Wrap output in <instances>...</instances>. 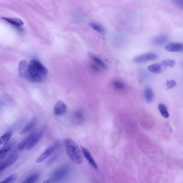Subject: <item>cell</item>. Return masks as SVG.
I'll return each instance as SVG.
<instances>
[{
	"label": "cell",
	"instance_id": "cell-1",
	"mask_svg": "<svg viewBox=\"0 0 183 183\" xmlns=\"http://www.w3.org/2000/svg\"><path fill=\"white\" fill-rule=\"evenodd\" d=\"M49 71L46 67L38 61L33 60L28 65L27 79L36 83L41 82L46 77Z\"/></svg>",
	"mask_w": 183,
	"mask_h": 183
},
{
	"label": "cell",
	"instance_id": "cell-2",
	"mask_svg": "<svg viewBox=\"0 0 183 183\" xmlns=\"http://www.w3.org/2000/svg\"><path fill=\"white\" fill-rule=\"evenodd\" d=\"M66 152L71 161L76 164H81L83 162V154L81 149L76 143L71 139L64 140Z\"/></svg>",
	"mask_w": 183,
	"mask_h": 183
},
{
	"label": "cell",
	"instance_id": "cell-3",
	"mask_svg": "<svg viewBox=\"0 0 183 183\" xmlns=\"http://www.w3.org/2000/svg\"><path fill=\"white\" fill-rule=\"evenodd\" d=\"M70 171V167L68 164L63 165L55 170L52 172L50 178L45 180L43 183H61L68 178Z\"/></svg>",
	"mask_w": 183,
	"mask_h": 183
},
{
	"label": "cell",
	"instance_id": "cell-4",
	"mask_svg": "<svg viewBox=\"0 0 183 183\" xmlns=\"http://www.w3.org/2000/svg\"><path fill=\"white\" fill-rule=\"evenodd\" d=\"M157 58L158 55L154 53L149 52L137 55L134 57L133 61L137 63H146L150 61L156 60Z\"/></svg>",
	"mask_w": 183,
	"mask_h": 183
},
{
	"label": "cell",
	"instance_id": "cell-5",
	"mask_svg": "<svg viewBox=\"0 0 183 183\" xmlns=\"http://www.w3.org/2000/svg\"><path fill=\"white\" fill-rule=\"evenodd\" d=\"M60 142L59 141L55 142L53 145L48 148L46 150L44 151L41 155L39 156L38 158L36 159L37 163H41L48 159L49 156L52 155V154L54 152L55 150L57 149L60 146Z\"/></svg>",
	"mask_w": 183,
	"mask_h": 183
},
{
	"label": "cell",
	"instance_id": "cell-6",
	"mask_svg": "<svg viewBox=\"0 0 183 183\" xmlns=\"http://www.w3.org/2000/svg\"><path fill=\"white\" fill-rule=\"evenodd\" d=\"M44 129H41L40 131L38 132L35 131L33 133L32 137H31V139L30 140V142L29 145H27L26 148V149L27 151H29L33 149V148L36 146L37 143L40 140L42 137L44 135Z\"/></svg>",
	"mask_w": 183,
	"mask_h": 183
},
{
	"label": "cell",
	"instance_id": "cell-7",
	"mask_svg": "<svg viewBox=\"0 0 183 183\" xmlns=\"http://www.w3.org/2000/svg\"><path fill=\"white\" fill-rule=\"evenodd\" d=\"M18 156L16 152L11 154L8 159H6L4 161L0 163V172L6 169L8 167H10L11 165L14 164L18 159Z\"/></svg>",
	"mask_w": 183,
	"mask_h": 183
},
{
	"label": "cell",
	"instance_id": "cell-8",
	"mask_svg": "<svg viewBox=\"0 0 183 183\" xmlns=\"http://www.w3.org/2000/svg\"><path fill=\"white\" fill-rule=\"evenodd\" d=\"M81 149L82 151V154L87 160V162L90 164L91 167H93L95 169L98 170V167L97 164L96 163V161L93 159V156L90 153V151L88 150L87 148L84 147L83 146H81Z\"/></svg>",
	"mask_w": 183,
	"mask_h": 183
},
{
	"label": "cell",
	"instance_id": "cell-9",
	"mask_svg": "<svg viewBox=\"0 0 183 183\" xmlns=\"http://www.w3.org/2000/svg\"><path fill=\"white\" fill-rule=\"evenodd\" d=\"M67 111V107L63 101H59L55 105L54 112L56 115H62L66 114Z\"/></svg>",
	"mask_w": 183,
	"mask_h": 183
},
{
	"label": "cell",
	"instance_id": "cell-10",
	"mask_svg": "<svg viewBox=\"0 0 183 183\" xmlns=\"http://www.w3.org/2000/svg\"><path fill=\"white\" fill-rule=\"evenodd\" d=\"M111 85L113 90L118 93H123L126 90V85L124 82L119 79H115L111 83Z\"/></svg>",
	"mask_w": 183,
	"mask_h": 183
},
{
	"label": "cell",
	"instance_id": "cell-11",
	"mask_svg": "<svg viewBox=\"0 0 183 183\" xmlns=\"http://www.w3.org/2000/svg\"><path fill=\"white\" fill-rule=\"evenodd\" d=\"M183 49V44L180 43H170L165 47V50L170 52H181Z\"/></svg>",
	"mask_w": 183,
	"mask_h": 183
},
{
	"label": "cell",
	"instance_id": "cell-12",
	"mask_svg": "<svg viewBox=\"0 0 183 183\" xmlns=\"http://www.w3.org/2000/svg\"><path fill=\"white\" fill-rule=\"evenodd\" d=\"M37 123H38V118L36 117L33 118L22 129V131L20 132V134L23 135V134H26L28 132L31 131L37 125Z\"/></svg>",
	"mask_w": 183,
	"mask_h": 183
},
{
	"label": "cell",
	"instance_id": "cell-13",
	"mask_svg": "<svg viewBox=\"0 0 183 183\" xmlns=\"http://www.w3.org/2000/svg\"><path fill=\"white\" fill-rule=\"evenodd\" d=\"M169 40V38L165 35H160L155 37L152 39V44L156 46H162L166 44Z\"/></svg>",
	"mask_w": 183,
	"mask_h": 183
},
{
	"label": "cell",
	"instance_id": "cell-14",
	"mask_svg": "<svg viewBox=\"0 0 183 183\" xmlns=\"http://www.w3.org/2000/svg\"><path fill=\"white\" fill-rule=\"evenodd\" d=\"M18 71L21 77L27 79L28 65L27 62L25 61H22L20 62L18 66Z\"/></svg>",
	"mask_w": 183,
	"mask_h": 183
},
{
	"label": "cell",
	"instance_id": "cell-15",
	"mask_svg": "<svg viewBox=\"0 0 183 183\" xmlns=\"http://www.w3.org/2000/svg\"><path fill=\"white\" fill-rule=\"evenodd\" d=\"M14 144L15 142L13 141L9 142L0 149V159H3L6 156V155L14 146Z\"/></svg>",
	"mask_w": 183,
	"mask_h": 183
},
{
	"label": "cell",
	"instance_id": "cell-16",
	"mask_svg": "<svg viewBox=\"0 0 183 183\" xmlns=\"http://www.w3.org/2000/svg\"><path fill=\"white\" fill-rule=\"evenodd\" d=\"M90 59L92 61V62L95 63L97 66L101 68L103 70H105L107 69V66L105 63L104 62L103 60H101L100 57H98L97 56L95 55H92L90 57Z\"/></svg>",
	"mask_w": 183,
	"mask_h": 183
},
{
	"label": "cell",
	"instance_id": "cell-17",
	"mask_svg": "<svg viewBox=\"0 0 183 183\" xmlns=\"http://www.w3.org/2000/svg\"><path fill=\"white\" fill-rule=\"evenodd\" d=\"M144 96L146 101L148 103H150L153 101L154 94L151 87H147L145 88Z\"/></svg>",
	"mask_w": 183,
	"mask_h": 183
},
{
	"label": "cell",
	"instance_id": "cell-18",
	"mask_svg": "<svg viewBox=\"0 0 183 183\" xmlns=\"http://www.w3.org/2000/svg\"><path fill=\"white\" fill-rule=\"evenodd\" d=\"M34 132L35 131L32 132L29 135H28L27 137H26L24 139L19 143V144L17 146V149L18 150H23L24 149L26 148L27 145H29V143H30V140L31 139V137H32V135H33Z\"/></svg>",
	"mask_w": 183,
	"mask_h": 183
},
{
	"label": "cell",
	"instance_id": "cell-19",
	"mask_svg": "<svg viewBox=\"0 0 183 183\" xmlns=\"http://www.w3.org/2000/svg\"><path fill=\"white\" fill-rule=\"evenodd\" d=\"M89 25L90 27L95 31L101 34L102 35H104V34L105 33V31L104 27L101 25L96 22H91Z\"/></svg>",
	"mask_w": 183,
	"mask_h": 183
},
{
	"label": "cell",
	"instance_id": "cell-20",
	"mask_svg": "<svg viewBox=\"0 0 183 183\" xmlns=\"http://www.w3.org/2000/svg\"><path fill=\"white\" fill-rule=\"evenodd\" d=\"M2 19L6 22L11 24L12 25L16 26H21L24 24V23L22 20L18 18H8V17H2Z\"/></svg>",
	"mask_w": 183,
	"mask_h": 183
},
{
	"label": "cell",
	"instance_id": "cell-21",
	"mask_svg": "<svg viewBox=\"0 0 183 183\" xmlns=\"http://www.w3.org/2000/svg\"><path fill=\"white\" fill-rule=\"evenodd\" d=\"M148 71L154 74H159L162 71L161 65L159 63H154L150 65L147 67Z\"/></svg>",
	"mask_w": 183,
	"mask_h": 183
},
{
	"label": "cell",
	"instance_id": "cell-22",
	"mask_svg": "<svg viewBox=\"0 0 183 183\" xmlns=\"http://www.w3.org/2000/svg\"><path fill=\"white\" fill-rule=\"evenodd\" d=\"M40 177V173L39 172H35L29 175L22 183H35L38 180Z\"/></svg>",
	"mask_w": 183,
	"mask_h": 183
},
{
	"label": "cell",
	"instance_id": "cell-23",
	"mask_svg": "<svg viewBox=\"0 0 183 183\" xmlns=\"http://www.w3.org/2000/svg\"><path fill=\"white\" fill-rule=\"evenodd\" d=\"M12 134V131H8L0 137V146L8 143Z\"/></svg>",
	"mask_w": 183,
	"mask_h": 183
},
{
	"label": "cell",
	"instance_id": "cell-24",
	"mask_svg": "<svg viewBox=\"0 0 183 183\" xmlns=\"http://www.w3.org/2000/svg\"><path fill=\"white\" fill-rule=\"evenodd\" d=\"M158 109H159V111L160 112L161 115L165 118H168L169 117V113L168 112V110L167 109V107L163 103H160L158 105Z\"/></svg>",
	"mask_w": 183,
	"mask_h": 183
},
{
	"label": "cell",
	"instance_id": "cell-25",
	"mask_svg": "<svg viewBox=\"0 0 183 183\" xmlns=\"http://www.w3.org/2000/svg\"><path fill=\"white\" fill-rule=\"evenodd\" d=\"M17 175L15 174H12L7 178L1 182L0 183H14L16 180Z\"/></svg>",
	"mask_w": 183,
	"mask_h": 183
},
{
	"label": "cell",
	"instance_id": "cell-26",
	"mask_svg": "<svg viewBox=\"0 0 183 183\" xmlns=\"http://www.w3.org/2000/svg\"><path fill=\"white\" fill-rule=\"evenodd\" d=\"M162 64L163 66L168 67H173L176 65V61L172 59H167L163 60L162 62Z\"/></svg>",
	"mask_w": 183,
	"mask_h": 183
},
{
	"label": "cell",
	"instance_id": "cell-27",
	"mask_svg": "<svg viewBox=\"0 0 183 183\" xmlns=\"http://www.w3.org/2000/svg\"><path fill=\"white\" fill-rule=\"evenodd\" d=\"M59 156H60L59 153H57L54 154L53 156H52L47 162V167H49L51 165H52L53 163H54L56 161L58 158L59 157Z\"/></svg>",
	"mask_w": 183,
	"mask_h": 183
},
{
	"label": "cell",
	"instance_id": "cell-28",
	"mask_svg": "<svg viewBox=\"0 0 183 183\" xmlns=\"http://www.w3.org/2000/svg\"><path fill=\"white\" fill-rule=\"evenodd\" d=\"M74 118L75 119L79 121H81L84 119L83 115L81 111H76L74 112Z\"/></svg>",
	"mask_w": 183,
	"mask_h": 183
},
{
	"label": "cell",
	"instance_id": "cell-29",
	"mask_svg": "<svg viewBox=\"0 0 183 183\" xmlns=\"http://www.w3.org/2000/svg\"><path fill=\"white\" fill-rule=\"evenodd\" d=\"M177 85V83L175 81V80H170V81H167L166 83L167 89L169 90L172 89L173 87H175L176 85Z\"/></svg>",
	"mask_w": 183,
	"mask_h": 183
},
{
	"label": "cell",
	"instance_id": "cell-30",
	"mask_svg": "<svg viewBox=\"0 0 183 183\" xmlns=\"http://www.w3.org/2000/svg\"><path fill=\"white\" fill-rule=\"evenodd\" d=\"M90 68L92 71L95 73H98L99 71L102 70L99 67L97 66L95 63L91 62L90 64Z\"/></svg>",
	"mask_w": 183,
	"mask_h": 183
},
{
	"label": "cell",
	"instance_id": "cell-31",
	"mask_svg": "<svg viewBox=\"0 0 183 183\" xmlns=\"http://www.w3.org/2000/svg\"><path fill=\"white\" fill-rule=\"evenodd\" d=\"M173 3L175 5L178 6L179 7H180L181 8H182L183 7V0H176V1H173Z\"/></svg>",
	"mask_w": 183,
	"mask_h": 183
}]
</instances>
